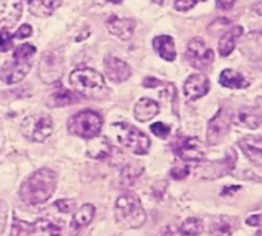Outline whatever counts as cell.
<instances>
[{
  "label": "cell",
  "instance_id": "cell-1",
  "mask_svg": "<svg viewBox=\"0 0 262 236\" xmlns=\"http://www.w3.org/2000/svg\"><path fill=\"white\" fill-rule=\"evenodd\" d=\"M56 184L57 175L50 168H40L30 175V178H27V181L22 184L20 198L28 205L43 204L53 196Z\"/></svg>",
  "mask_w": 262,
  "mask_h": 236
},
{
  "label": "cell",
  "instance_id": "cell-2",
  "mask_svg": "<svg viewBox=\"0 0 262 236\" xmlns=\"http://www.w3.org/2000/svg\"><path fill=\"white\" fill-rule=\"evenodd\" d=\"M114 218L122 228H139L147 219L139 198L131 193L122 195L116 201Z\"/></svg>",
  "mask_w": 262,
  "mask_h": 236
},
{
  "label": "cell",
  "instance_id": "cell-3",
  "mask_svg": "<svg viewBox=\"0 0 262 236\" xmlns=\"http://www.w3.org/2000/svg\"><path fill=\"white\" fill-rule=\"evenodd\" d=\"M70 82L74 90L85 97H102L106 93V85L102 74L93 68H76L70 76Z\"/></svg>",
  "mask_w": 262,
  "mask_h": 236
},
{
  "label": "cell",
  "instance_id": "cell-4",
  "mask_svg": "<svg viewBox=\"0 0 262 236\" xmlns=\"http://www.w3.org/2000/svg\"><path fill=\"white\" fill-rule=\"evenodd\" d=\"M111 133L116 138V141L125 147L126 150H129L135 155H147L150 150V139L145 133H142L141 130H138L136 127L129 125V124H123V122H117L111 125Z\"/></svg>",
  "mask_w": 262,
  "mask_h": 236
},
{
  "label": "cell",
  "instance_id": "cell-5",
  "mask_svg": "<svg viewBox=\"0 0 262 236\" xmlns=\"http://www.w3.org/2000/svg\"><path fill=\"white\" fill-rule=\"evenodd\" d=\"M103 119L96 111L83 110L77 114H74L68 121V130L70 133L83 138V139H94L102 128Z\"/></svg>",
  "mask_w": 262,
  "mask_h": 236
},
{
  "label": "cell",
  "instance_id": "cell-6",
  "mask_svg": "<svg viewBox=\"0 0 262 236\" xmlns=\"http://www.w3.org/2000/svg\"><path fill=\"white\" fill-rule=\"evenodd\" d=\"M62 228L51 219H39L33 224L14 219L11 236H60Z\"/></svg>",
  "mask_w": 262,
  "mask_h": 236
},
{
  "label": "cell",
  "instance_id": "cell-7",
  "mask_svg": "<svg viewBox=\"0 0 262 236\" xmlns=\"http://www.w3.org/2000/svg\"><path fill=\"white\" fill-rule=\"evenodd\" d=\"M53 133V119L47 114L30 116L22 124V135L33 142H43Z\"/></svg>",
  "mask_w": 262,
  "mask_h": 236
},
{
  "label": "cell",
  "instance_id": "cell-8",
  "mask_svg": "<svg viewBox=\"0 0 262 236\" xmlns=\"http://www.w3.org/2000/svg\"><path fill=\"white\" fill-rule=\"evenodd\" d=\"M63 74V57L59 51H48L39 60V77L45 83L57 82Z\"/></svg>",
  "mask_w": 262,
  "mask_h": 236
},
{
  "label": "cell",
  "instance_id": "cell-9",
  "mask_svg": "<svg viewBox=\"0 0 262 236\" xmlns=\"http://www.w3.org/2000/svg\"><path fill=\"white\" fill-rule=\"evenodd\" d=\"M231 119H233L231 110L227 108V106L221 108L216 113V116L208 122V130H207V142H208V145H214V144L221 142V139L230 130Z\"/></svg>",
  "mask_w": 262,
  "mask_h": 236
},
{
  "label": "cell",
  "instance_id": "cell-10",
  "mask_svg": "<svg viewBox=\"0 0 262 236\" xmlns=\"http://www.w3.org/2000/svg\"><path fill=\"white\" fill-rule=\"evenodd\" d=\"M214 54L213 51L205 45V42L199 37H194L190 40L187 47V60L188 63L196 70H205L213 63Z\"/></svg>",
  "mask_w": 262,
  "mask_h": 236
},
{
  "label": "cell",
  "instance_id": "cell-11",
  "mask_svg": "<svg viewBox=\"0 0 262 236\" xmlns=\"http://www.w3.org/2000/svg\"><path fill=\"white\" fill-rule=\"evenodd\" d=\"M174 153L187 162H199L204 159V145L196 138H179L173 144Z\"/></svg>",
  "mask_w": 262,
  "mask_h": 236
},
{
  "label": "cell",
  "instance_id": "cell-12",
  "mask_svg": "<svg viewBox=\"0 0 262 236\" xmlns=\"http://www.w3.org/2000/svg\"><path fill=\"white\" fill-rule=\"evenodd\" d=\"M31 70V63L30 60L24 62V60H8L5 62V65L0 68V82L2 83H19Z\"/></svg>",
  "mask_w": 262,
  "mask_h": 236
},
{
  "label": "cell",
  "instance_id": "cell-13",
  "mask_svg": "<svg viewBox=\"0 0 262 236\" xmlns=\"http://www.w3.org/2000/svg\"><path fill=\"white\" fill-rule=\"evenodd\" d=\"M210 90V80L204 74H191L184 83V94L187 100L193 102L205 96Z\"/></svg>",
  "mask_w": 262,
  "mask_h": 236
},
{
  "label": "cell",
  "instance_id": "cell-14",
  "mask_svg": "<svg viewBox=\"0 0 262 236\" xmlns=\"http://www.w3.org/2000/svg\"><path fill=\"white\" fill-rule=\"evenodd\" d=\"M22 16V0H0V27H13Z\"/></svg>",
  "mask_w": 262,
  "mask_h": 236
},
{
  "label": "cell",
  "instance_id": "cell-15",
  "mask_svg": "<svg viewBox=\"0 0 262 236\" xmlns=\"http://www.w3.org/2000/svg\"><path fill=\"white\" fill-rule=\"evenodd\" d=\"M106 28L113 36L119 37L120 40H128L135 33L136 20L135 19H120L117 16H111L106 20Z\"/></svg>",
  "mask_w": 262,
  "mask_h": 236
},
{
  "label": "cell",
  "instance_id": "cell-16",
  "mask_svg": "<svg viewBox=\"0 0 262 236\" xmlns=\"http://www.w3.org/2000/svg\"><path fill=\"white\" fill-rule=\"evenodd\" d=\"M105 71L106 76L113 80V82H123L131 76V68L128 67V63L116 59V57H106L105 59Z\"/></svg>",
  "mask_w": 262,
  "mask_h": 236
},
{
  "label": "cell",
  "instance_id": "cell-17",
  "mask_svg": "<svg viewBox=\"0 0 262 236\" xmlns=\"http://www.w3.org/2000/svg\"><path fill=\"white\" fill-rule=\"evenodd\" d=\"M234 164H236V153L231 150L228 152L227 158L221 162H213L210 164L205 171H204V176L207 179H216V178H221V176H225L228 175L233 168H234Z\"/></svg>",
  "mask_w": 262,
  "mask_h": 236
},
{
  "label": "cell",
  "instance_id": "cell-18",
  "mask_svg": "<svg viewBox=\"0 0 262 236\" xmlns=\"http://www.w3.org/2000/svg\"><path fill=\"white\" fill-rule=\"evenodd\" d=\"M239 147L253 164L262 167V138H244L239 141Z\"/></svg>",
  "mask_w": 262,
  "mask_h": 236
},
{
  "label": "cell",
  "instance_id": "cell-19",
  "mask_svg": "<svg viewBox=\"0 0 262 236\" xmlns=\"http://www.w3.org/2000/svg\"><path fill=\"white\" fill-rule=\"evenodd\" d=\"M159 113V105L158 102H155L153 99H148V97H142L136 106H135V114H136V119L141 121V122H147L150 119Z\"/></svg>",
  "mask_w": 262,
  "mask_h": 236
},
{
  "label": "cell",
  "instance_id": "cell-20",
  "mask_svg": "<svg viewBox=\"0 0 262 236\" xmlns=\"http://www.w3.org/2000/svg\"><path fill=\"white\" fill-rule=\"evenodd\" d=\"M242 36V27H233L230 28L219 40V47L217 51L222 57H227L228 54L233 53L234 47H236V40Z\"/></svg>",
  "mask_w": 262,
  "mask_h": 236
},
{
  "label": "cell",
  "instance_id": "cell-21",
  "mask_svg": "<svg viewBox=\"0 0 262 236\" xmlns=\"http://www.w3.org/2000/svg\"><path fill=\"white\" fill-rule=\"evenodd\" d=\"M153 48L156 50V53L168 60V62H173L176 59V48H174V42L170 36H158L155 37L153 40Z\"/></svg>",
  "mask_w": 262,
  "mask_h": 236
},
{
  "label": "cell",
  "instance_id": "cell-22",
  "mask_svg": "<svg viewBox=\"0 0 262 236\" xmlns=\"http://www.w3.org/2000/svg\"><path fill=\"white\" fill-rule=\"evenodd\" d=\"M62 4V0H27V5L34 16L47 17Z\"/></svg>",
  "mask_w": 262,
  "mask_h": 236
},
{
  "label": "cell",
  "instance_id": "cell-23",
  "mask_svg": "<svg viewBox=\"0 0 262 236\" xmlns=\"http://www.w3.org/2000/svg\"><path fill=\"white\" fill-rule=\"evenodd\" d=\"M219 82L222 87L231 88V90H242L248 87V80L234 70H224L219 76Z\"/></svg>",
  "mask_w": 262,
  "mask_h": 236
},
{
  "label": "cell",
  "instance_id": "cell-24",
  "mask_svg": "<svg viewBox=\"0 0 262 236\" xmlns=\"http://www.w3.org/2000/svg\"><path fill=\"white\" fill-rule=\"evenodd\" d=\"M80 100V94L68 90H57L48 97L50 106H68Z\"/></svg>",
  "mask_w": 262,
  "mask_h": 236
},
{
  "label": "cell",
  "instance_id": "cell-25",
  "mask_svg": "<svg viewBox=\"0 0 262 236\" xmlns=\"http://www.w3.org/2000/svg\"><path fill=\"white\" fill-rule=\"evenodd\" d=\"M94 213H96V210H94V207H93L91 204L82 205V207L74 213V218H73V221H71L73 230H79V228L86 227V225L93 221Z\"/></svg>",
  "mask_w": 262,
  "mask_h": 236
},
{
  "label": "cell",
  "instance_id": "cell-26",
  "mask_svg": "<svg viewBox=\"0 0 262 236\" xmlns=\"http://www.w3.org/2000/svg\"><path fill=\"white\" fill-rule=\"evenodd\" d=\"M236 225H237V222L234 219L227 218V216H221L211 224L210 233H211V236H231Z\"/></svg>",
  "mask_w": 262,
  "mask_h": 236
},
{
  "label": "cell",
  "instance_id": "cell-27",
  "mask_svg": "<svg viewBox=\"0 0 262 236\" xmlns=\"http://www.w3.org/2000/svg\"><path fill=\"white\" fill-rule=\"evenodd\" d=\"M239 122L247 128H257L262 124V116L251 106H244L239 111Z\"/></svg>",
  "mask_w": 262,
  "mask_h": 236
},
{
  "label": "cell",
  "instance_id": "cell-28",
  "mask_svg": "<svg viewBox=\"0 0 262 236\" xmlns=\"http://www.w3.org/2000/svg\"><path fill=\"white\" fill-rule=\"evenodd\" d=\"M204 231V224L198 218H188L181 225V234L182 236H199Z\"/></svg>",
  "mask_w": 262,
  "mask_h": 236
},
{
  "label": "cell",
  "instance_id": "cell-29",
  "mask_svg": "<svg viewBox=\"0 0 262 236\" xmlns=\"http://www.w3.org/2000/svg\"><path fill=\"white\" fill-rule=\"evenodd\" d=\"M34 54H36V48H34L33 45H30V44H24V45H20V47H17V48L14 50L13 59L27 62V60H30Z\"/></svg>",
  "mask_w": 262,
  "mask_h": 236
},
{
  "label": "cell",
  "instance_id": "cell-30",
  "mask_svg": "<svg viewBox=\"0 0 262 236\" xmlns=\"http://www.w3.org/2000/svg\"><path fill=\"white\" fill-rule=\"evenodd\" d=\"M13 48V34L8 30H0V53H7Z\"/></svg>",
  "mask_w": 262,
  "mask_h": 236
},
{
  "label": "cell",
  "instance_id": "cell-31",
  "mask_svg": "<svg viewBox=\"0 0 262 236\" xmlns=\"http://www.w3.org/2000/svg\"><path fill=\"white\" fill-rule=\"evenodd\" d=\"M188 173H190V168H188V165H185V164H178V165H174V167L171 168V171H170V175H171L173 179H184V178L188 176Z\"/></svg>",
  "mask_w": 262,
  "mask_h": 236
},
{
  "label": "cell",
  "instance_id": "cell-32",
  "mask_svg": "<svg viewBox=\"0 0 262 236\" xmlns=\"http://www.w3.org/2000/svg\"><path fill=\"white\" fill-rule=\"evenodd\" d=\"M151 132L153 135H156L158 138H162V139H167L168 135H170V127L162 124V122H156L151 125Z\"/></svg>",
  "mask_w": 262,
  "mask_h": 236
},
{
  "label": "cell",
  "instance_id": "cell-33",
  "mask_svg": "<svg viewBox=\"0 0 262 236\" xmlns=\"http://www.w3.org/2000/svg\"><path fill=\"white\" fill-rule=\"evenodd\" d=\"M198 2H204V0H174V8L178 11H188L191 10Z\"/></svg>",
  "mask_w": 262,
  "mask_h": 236
},
{
  "label": "cell",
  "instance_id": "cell-34",
  "mask_svg": "<svg viewBox=\"0 0 262 236\" xmlns=\"http://www.w3.org/2000/svg\"><path fill=\"white\" fill-rule=\"evenodd\" d=\"M247 224L251 225V227H257L259 231L256 233V236H262V213L251 214L250 218H247Z\"/></svg>",
  "mask_w": 262,
  "mask_h": 236
},
{
  "label": "cell",
  "instance_id": "cell-35",
  "mask_svg": "<svg viewBox=\"0 0 262 236\" xmlns=\"http://www.w3.org/2000/svg\"><path fill=\"white\" fill-rule=\"evenodd\" d=\"M56 207L62 211V213H70L74 210V201L71 199H63V201H57Z\"/></svg>",
  "mask_w": 262,
  "mask_h": 236
},
{
  "label": "cell",
  "instance_id": "cell-36",
  "mask_svg": "<svg viewBox=\"0 0 262 236\" xmlns=\"http://www.w3.org/2000/svg\"><path fill=\"white\" fill-rule=\"evenodd\" d=\"M7 214H8V207H7V204L4 201H0V233L5 230Z\"/></svg>",
  "mask_w": 262,
  "mask_h": 236
},
{
  "label": "cell",
  "instance_id": "cell-37",
  "mask_svg": "<svg viewBox=\"0 0 262 236\" xmlns=\"http://www.w3.org/2000/svg\"><path fill=\"white\" fill-rule=\"evenodd\" d=\"M31 34H33L31 27H30V25H22L13 37H16V39H27V37H30Z\"/></svg>",
  "mask_w": 262,
  "mask_h": 236
},
{
  "label": "cell",
  "instance_id": "cell-38",
  "mask_svg": "<svg viewBox=\"0 0 262 236\" xmlns=\"http://www.w3.org/2000/svg\"><path fill=\"white\" fill-rule=\"evenodd\" d=\"M216 5H217V8H219V10L227 11V10L233 8L234 0H216Z\"/></svg>",
  "mask_w": 262,
  "mask_h": 236
},
{
  "label": "cell",
  "instance_id": "cell-39",
  "mask_svg": "<svg viewBox=\"0 0 262 236\" xmlns=\"http://www.w3.org/2000/svg\"><path fill=\"white\" fill-rule=\"evenodd\" d=\"M159 85H161V80H156L155 77H145L144 79V87H147V88H155Z\"/></svg>",
  "mask_w": 262,
  "mask_h": 236
},
{
  "label": "cell",
  "instance_id": "cell-40",
  "mask_svg": "<svg viewBox=\"0 0 262 236\" xmlns=\"http://www.w3.org/2000/svg\"><path fill=\"white\" fill-rule=\"evenodd\" d=\"M253 11H254L257 16H260V17H262V0H259V2L253 7Z\"/></svg>",
  "mask_w": 262,
  "mask_h": 236
},
{
  "label": "cell",
  "instance_id": "cell-41",
  "mask_svg": "<svg viewBox=\"0 0 262 236\" xmlns=\"http://www.w3.org/2000/svg\"><path fill=\"white\" fill-rule=\"evenodd\" d=\"M108 2H110V4H120L122 0H108Z\"/></svg>",
  "mask_w": 262,
  "mask_h": 236
}]
</instances>
